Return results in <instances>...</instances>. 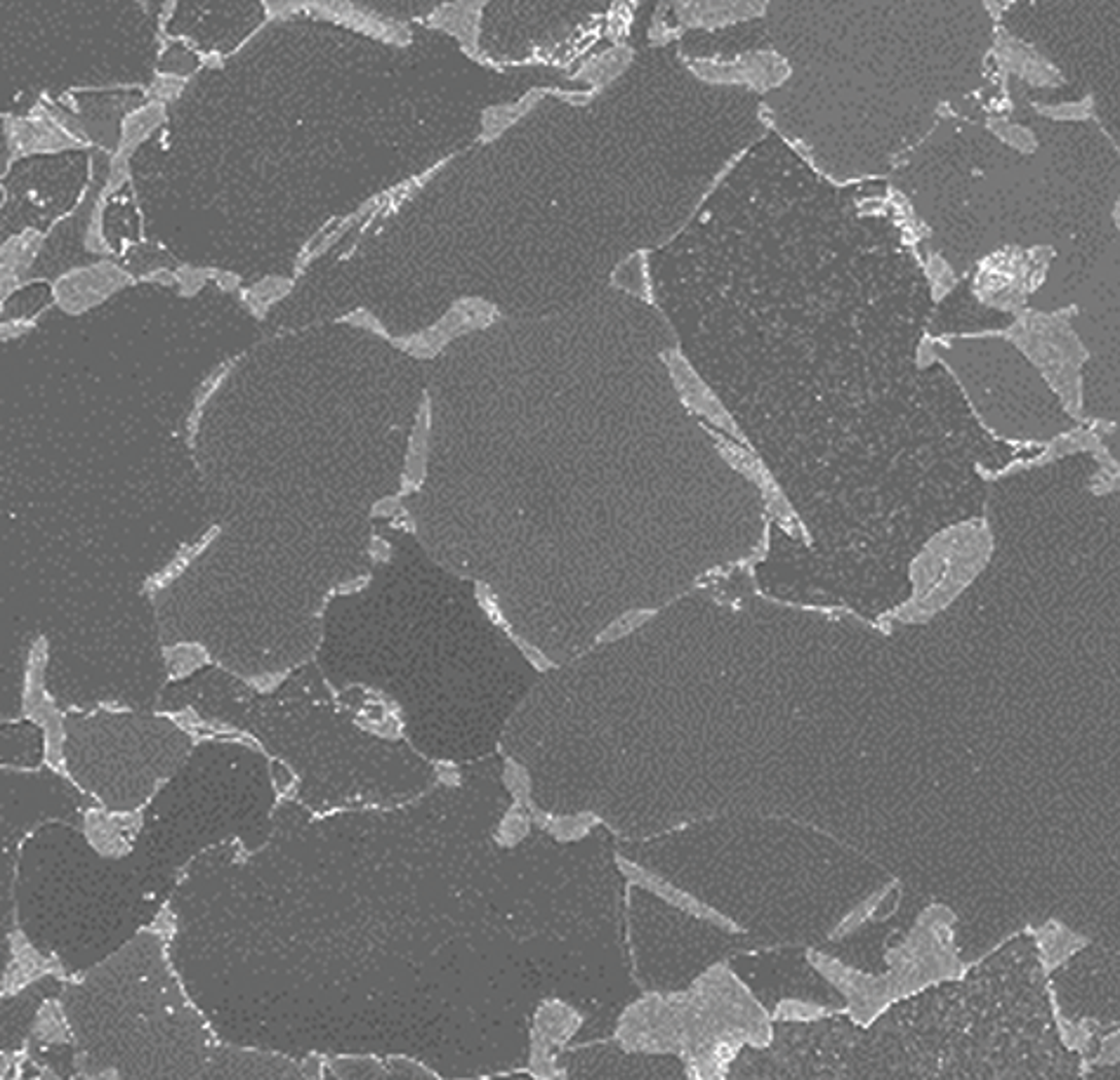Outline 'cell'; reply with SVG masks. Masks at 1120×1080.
I'll return each instance as SVG.
<instances>
[{"label":"cell","mask_w":1120,"mask_h":1080,"mask_svg":"<svg viewBox=\"0 0 1120 1080\" xmlns=\"http://www.w3.org/2000/svg\"><path fill=\"white\" fill-rule=\"evenodd\" d=\"M166 120V107L161 102H149L147 107L137 109L120 120V142H118V156H130L137 144L147 140V137Z\"/></svg>","instance_id":"8992f818"},{"label":"cell","mask_w":1120,"mask_h":1080,"mask_svg":"<svg viewBox=\"0 0 1120 1080\" xmlns=\"http://www.w3.org/2000/svg\"><path fill=\"white\" fill-rule=\"evenodd\" d=\"M345 321H349V323H354V326H361V328H371V330H376V333H380V336H387V330H385V328H378V326H380V323H378L376 319H373V316H371V314H369L366 310H356L354 314H349V316H345Z\"/></svg>","instance_id":"e0dca14e"},{"label":"cell","mask_w":1120,"mask_h":1080,"mask_svg":"<svg viewBox=\"0 0 1120 1080\" xmlns=\"http://www.w3.org/2000/svg\"><path fill=\"white\" fill-rule=\"evenodd\" d=\"M164 663L168 680H186L194 672L213 665V656L199 641H175V644L164 647Z\"/></svg>","instance_id":"52a82bcc"},{"label":"cell","mask_w":1120,"mask_h":1080,"mask_svg":"<svg viewBox=\"0 0 1120 1080\" xmlns=\"http://www.w3.org/2000/svg\"><path fill=\"white\" fill-rule=\"evenodd\" d=\"M427 456H429V402L425 396V402L420 404L416 427H413L411 432L399 495H411L423 486L425 475H427Z\"/></svg>","instance_id":"3957f363"},{"label":"cell","mask_w":1120,"mask_h":1080,"mask_svg":"<svg viewBox=\"0 0 1120 1080\" xmlns=\"http://www.w3.org/2000/svg\"><path fill=\"white\" fill-rule=\"evenodd\" d=\"M47 663H50V639H47L45 635H36V639L31 641L29 647L27 665H24V687H22L24 718H27L29 712H34L38 705H43L47 698H52L50 694H47V685H45Z\"/></svg>","instance_id":"277c9868"},{"label":"cell","mask_w":1120,"mask_h":1080,"mask_svg":"<svg viewBox=\"0 0 1120 1080\" xmlns=\"http://www.w3.org/2000/svg\"><path fill=\"white\" fill-rule=\"evenodd\" d=\"M526 833V818L519 814V811H510V814L505 816V822L500 824V840L505 844H513L517 842L522 835Z\"/></svg>","instance_id":"5bb4252c"},{"label":"cell","mask_w":1120,"mask_h":1080,"mask_svg":"<svg viewBox=\"0 0 1120 1080\" xmlns=\"http://www.w3.org/2000/svg\"><path fill=\"white\" fill-rule=\"evenodd\" d=\"M404 513L401 508V495H385V498H380L376 506L371 508V517L376 519H396Z\"/></svg>","instance_id":"9a60e30c"},{"label":"cell","mask_w":1120,"mask_h":1080,"mask_svg":"<svg viewBox=\"0 0 1120 1080\" xmlns=\"http://www.w3.org/2000/svg\"><path fill=\"white\" fill-rule=\"evenodd\" d=\"M175 279H177V288H180V293L182 295H191V293H197V290L203 288V283H206V279H208V272L184 267V270H177Z\"/></svg>","instance_id":"7c38bea8"},{"label":"cell","mask_w":1120,"mask_h":1080,"mask_svg":"<svg viewBox=\"0 0 1120 1080\" xmlns=\"http://www.w3.org/2000/svg\"><path fill=\"white\" fill-rule=\"evenodd\" d=\"M40 241H43V237H40L38 232L29 230V232H24L22 237H14V239H10L5 243V246H3V274H5V279L3 281L10 279V283H5V286H3L5 293H10V290H12L14 274L27 270V267L34 263Z\"/></svg>","instance_id":"9c48e42d"},{"label":"cell","mask_w":1120,"mask_h":1080,"mask_svg":"<svg viewBox=\"0 0 1120 1080\" xmlns=\"http://www.w3.org/2000/svg\"><path fill=\"white\" fill-rule=\"evenodd\" d=\"M186 85L184 76H170V78H159L156 83H153L151 88V100L153 102H168L173 100V97H177L182 93V88Z\"/></svg>","instance_id":"8fae6325"},{"label":"cell","mask_w":1120,"mask_h":1080,"mask_svg":"<svg viewBox=\"0 0 1120 1080\" xmlns=\"http://www.w3.org/2000/svg\"><path fill=\"white\" fill-rule=\"evenodd\" d=\"M290 286H293V281L281 279V276H274V279L270 276V279L259 281L253 290H248V293H246V300H250V303H248L250 312L257 310V307H262V310H265L267 305L276 303V300L288 293Z\"/></svg>","instance_id":"30bf717a"},{"label":"cell","mask_w":1120,"mask_h":1080,"mask_svg":"<svg viewBox=\"0 0 1120 1080\" xmlns=\"http://www.w3.org/2000/svg\"><path fill=\"white\" fill-rule=\"evenodd\" d=\"M27 718L43 729V760L55 774H60L71 781V774L67 769V758H64V745H67V732H64V712L57 708L52 698H47L43 705H38L34 712H29Z\"/></svg>","instance_id":"7a4b0ae2"},{"label":"cell","mask_w":1120,"mask_h":1080,"mask_svg":"<svg viewBox=\"0 0 1120 1080\" xmlns=\"http://www.w3.org/2000/svg\"><path fill=\"white\" fill-rule=\"evenodd\" d=\"M369 586H371V573L359 576V579H354V583H343V586H338L336 595H354V592H361Z\"/></svg>","instance_id":"ac0fdd59"},{"label":"cell","mask_w":1120,"mask_h":1080,"mask_svg":"<svg viewBox=\"0 0 1120 1080\" xmlns=\"http://www.w3.org/2000/svg\"><path fill=\"white\" fill-rule=\"evenodd\" d=\"M217 538H220V526H210V529L203 533L199 541H194L191 546H184L180 552H177V555L170 559V562L164 568H161V571L151 573L149 579L144 581V590L151 592V595H156V592L173 586V583L180 579L186 568L191 566V562H197L203 552L213 546Z\"/></svg>","instance_id":"5b68a950"},{"label":"cell","mask_w":1120,"mask_h":1080,"mask_svg":"<svg viewBox=\"0 0 1120 1080\" xmlns=\"http://www.w3.org/2000/svg\"><path fill=\"white\" fill-rule=\"evenodd\" d=\"M286 677H288V670H283V672H262V675L246 677V685L253 687L257 694H272L283 685V682H286Z\"/></svg>","instance_id":"4fadbf2b"},{"label":"cell","mask_w":1120,"mask_h":1080,"mask_svg":"<svg viewBox=\"0 0 1120 1080\" xmlns=\"http://www.w3.org/2000/svg\"><path fill=\"white\" fill-rule=\"evenodd\" d=\"M85 835H87V842H91L102 857H124L130 849L128 840L124 838V828L113 824V816H104L102 811H95V809L85 811Z\"/></svg>","instance_id":"ba28073f"},{"label":"cell","mask_w":1120,"mask_h":1080,"mask_svg":"<svg viewBox=\"0 0 1120 1080\" xmlns=\"http://www.w3.org/2000/svg\"><path fill=\"white\" fill-rule=\"evenodd\" d=\"M369 557H371L376 564H387V562H392V557H394L392 543L385 541V538H380L378 533H373V535H371V543H369Z\"/></svg>","instance_id":"2e32d148"},{"label":"cell","mask_w":1120,"mask_h":1080,"mask_svg":"<svg viewBox=\"0 0 1120 1080\" xmlns=\"http://www.w3.org/2000/svg\"><path fill=\"white\" fill-rule=\"evenodd\" d=\"M130 281L133 279L111 263L78 267V270L62 274L60 279H57L55 300L64 312L80 314L85 310H93L95 305L104 303L113 290H118Z\"/></svg>","instance_id":"6da1fadb"}]
</instances>
